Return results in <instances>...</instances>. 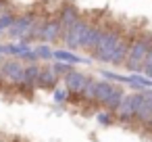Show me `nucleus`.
Segmentation results:
<instances>
[{
	"label": "nucleus",
	"mask_w": 152,
	"mask_h": 142,
	"mask_svg": "<svg viewBox=\"0 0 152 142\" xmlns=\"http://www.w3.org/2000/svg\"><path fill=\"white\" fill-rule=\"evenodd\" d=\"M150 44H152V36H140V38L131 40L129 54H127V61H125V65H127L129 71L140 73V69H144V61H146Z\"/></svg>",
	"instance_id": "obj_1"
},
{
	"label": "nucleus",
	"mask_w": 152,
	"mask_h": 142,
	"mask_svg": "<svg viewBox=\"0 0 152 142\" xmlns=\"http://www.w3.org/2000/svg\"><path fill=\"white\" fill-rule=\"evenodd\" d=\"M119 40H121L119 29H104V34L100 36L98 46H96V48H94V52H92V54H94V59H96V61H100V63H110L113 52H115V48H117Z\"/></svg>",
	"instance_id": "obj_2"
},
{
	"label": "nucleus",
	"mask_w": 152,
	"mask_h": 142,
	"mask_svg": "<svg viewBox=\"0 0 152 142\" xmlns=\"http://www.w3.org/2000/svg\"><path fill=\"white\" fill-rule=\"evenodd\" d=\"M23 73H25V65L11 59V61H4L0 65V77H4L7 82L15 84V86H21L23 84Z\"/></svg>",
	"instance_id": "obj_3"
},
{
	"label": "nucleus",
	"mask_w": 152,
	"mask_h": 142,
	"mask_svg": "<svg viewBox=\"0 0 152 142\" xmlns=\"http://www.w3.org/2000/svg\"><path fill=\"white\" fill-rule=\"evenodd\" d=\"M90 27V23H86V21H75L69 29H65L63 32V40H65V44H67V48H71V50H75V48H79V44H81V38H83V34H86V29Z\"/></svg>",
	"instance_id": "obj_4"
},
{
	"label": "nucleus",
	"mask_w": 152,
	"mask_h": 142,
	"mask_svg": "<svg viewBox=\"0 0 152 142\" xmlns=\"http://www.w3.org/2000/svg\"><path fill=\"white\" fill-rule=\"evenodd\" d=\"M63 79H65V88L69 90V94H79L81 88H83L86 82H88V75H83V73L77 71V69H73V71H69Z\"/></svg>",
	"instance_id": "obj_5"
},
{
	"label": "nucleus",
	"mask_w": 152,
	"mask_h": 142,
	"mask_svg": "<svg viewBox=\"0 0 152 142\" xmlns=\"http://www.w3.org/2000/svg\"><path fill=\"white\" fill-rule=\"evenodd\" d=\"M115 113H117V119H119L121 123H129V121H133V117H135L133 94H125L123 100H121V104H119V109H117Z\"/></svg>",
	"instance_id": "obj_6"
},
{
	"label": "nucleus",
	"mask_w": 152,
	"mask_h": 142,
	"mask_svg": "<svg viewBox=\"0 0 152 142\" xmlns=\"http://www.w3.org/2000/svg\"><path fill=\"white\" fill-rule=\"evenodd\" d=\"M102 34H104V29H102V27L90 25V27L86 29L83 38H81V44H79V48H86V50L94 52V48L98 46V42H100V36H102Z\"/></svg>",
	"instance_id": "obj_7"
},
{
	"label": "nucleus",
	"mask_w": 152,
	"mask_h": 142,
	"mask_svg": "<svg viewBox=\"0 0 152 142\" xmlns=\"http://www.w3.org/2000/svg\"><path fill=\"white\" fill-rule=\"evenodd\" d=\"M61 36H63V27H61L58 21L52 19V21H46V23H44L40 40H44V42H56Z\"/></svg>",
	"instance_id": "obj_8"
},
{
	"label": "nucleus",
	"mask_w": 152,
	"mask_h": 142,
	"mask_svg": "<svg viewBox=\"0 0 152 142\" xmlns=\"http://www.w3.org/2000/svg\"><path fill=\"white\" fill-rule=\"evenodd\" d=\"M40 65H36V63H31V65H25V73H23V84H21V88H25V90H29V88H36L38 86V77H40Z\"/></svg>",
	"instance_id": "obj_9"
},
{
	"label": "nucleus",
	"mask_w": 152,
	"mask_h": 142,
	"mask_svg": "<svg viewBox=\"0 0 152 142\" xmlns=\"http://www.w3.org/2000/svg\"><path fill=\"white\" fill-rule=\"evenodd\" d=\"M129 44H131V40H127V38H121L119 40V44H117V48L113 52V59H110L113 65H125L127 54H129Z\"/></svg>",
	"instance_id": "obj_10"
},
{
	"label": "nucleus",
	"mask_w": 152,
	"mask_h": 142,
	"mask_svg": "<svg viewBox=\"0 0 152 142\" xmlns=\"http://www.w3.org/2000/svg\"><path fill=\"white\" fill-rule=\"evenodd\" d=\"M58 79H61V77H58L50 67H42V69H40V77H38V86H40V88H56Z\"/></svg>",
	"instance_id": "obj_11"
},
{
	"label": "nucleus",
	"mask_w": 152,
	"mask_h": 142,
	"mask_svg": "<svg viewBox=\"0 0 152 142\" xmlns=\"http://www.w3.org/2000/svg\"><path fill=\"white\" fill-rule=\"evenodd\" d=\"M113 88H115V86H113L108 79H100V82H96V94H94V102L104 104V102H106V98L110 96Z\"/></svg>",
	"instance_id": "obj_12"
},
{
	"label": "nucleus",
	"mask_w": 152,
	"mask_h": 142,
	"mask_svg": "<svg viewBox=\"0 0 152 142\" xmlns=\"http://www.w3.org/2000/svg\"><path fill=\"white\" fill-rule=\"evenodd\" d=\"M31 25H34V17H21V19H17L15 25L11 27V36H15V38L27 36V32L31 29Z\"/></svg>",
	"instance_id": "obj_13"
},
{
	"label": "nucleus",
	"mask_w": 152,
	"mask_h": 142,
	"mask_svg": "<svg viewBox=\"0 0 152 142\" xmlns=\"http://www.w3.org/2000/svg\"><path fill=\"white\" fill-rule=\"evenodd\" d=\"M75 21H79V15H77V9L75 7H65L63 11H61V19H58V23H61V27H65V29H69Z\"/></svg>",
	"instance_id": "obj_14"
},
{
	"label": "nucleus",
	"mask_w": 152,
	"mask_h": 142,
	"mask_svg": "<svg viewBox=\"0 0 152 142\" xmlns=\"http://www.w3.org/2000/svg\"><path fill=\"white\" fill-rule=\"evenodd\" d=\"M52 57H54L56 61H61V63H69V65H77V63H83V61H86V59L73 54L71 50H54Z\"/></svg>",
	"instance_id": "obj_15"
},
{
	"label": "nucleus",
	"mask_w": 152,
	"mask_h": 142,
	"mask_svg": "<svg viewBox=\"0 0 152 142\" xmlns=\"http://www.w3.org/2000/svg\"><path fill=\"white\" fill-rule=\"evenodd\" d=\"M123 90L121 88H113V92H110V96L106 98V102H104V107H106V111H110V113H115L117 109H119V104H121V100H123Z\"/></svg>",
	"instance_id": "obj_16"
},
{
	"label": "nucleus",
	"mask_w": 152,
	"mask_h": 142,
	"mask_svg": "<svg viewBox=\"0 0 152 142\" xmlns=\"http://www.w3.org/2000/svg\"><path fill=\"white\" fill-rule=\"evenodd\" d=\"M94 94H96V79H90V77H88V82H86V86L81 88L79 96H81L83 100H88V102H94Z\"/></svg>",
	"instance_id": "obj_17"
},
{
	"label": "nucleus",
	"mask_w": 152,
	"mask_h": 142,
	"mask_svg": "<svg viewBox=\"0 0 152 142\" xmlns=\"http://www.w3.org/2000/svg\"><path fill=\"white\" fill-rule=\"evenodd\" d=\"M50 69H52V71H54V73H56L58 77H65V75H67L69 71H73V65H69V63H61V61H56V63H54V65H52Z\"/></svg>",
	"instance_id": "obj_18"
},
{
	"label": "nucleus",
	"mask_w": 152,
	"mask_h": 142,
	"mask_svg": "<svg viewBox=\"0 0 152 142\" xmlns=\"http://www.w3.org/2000/svg\"><path fill=\"white\" fill-rule=\"evenodd\" d=\"M104 79L108 82H123V84H129V75H121V73H113V71H102Z\"/></svg>",
	"instance_id": "obj_19"
},
{
	"label": "nucleus",
	"mask_w": 152,
	"mask_h": 142,
	"mask_svg": "<svg viewBox=\"0 0 152 142\" xmlns=\"http://www.w3.org/2000/svg\"><path fill=\"white\" fill-rule=\"evenodd\" d=\"M54 100H56L58 104L67 102V100H69V90H67V88H54Z\"/></svg>",
	"instance_id": "obj_20"
},
{
	"label": "nucleus",
	"mask_w": 152,
	"mask_h": 142,
	"mask_svg": "<svg viewBox=\"0 0 152 142\" xmlns=\"http://www.w3.org/2000/svg\"><path fill=\"white\" fill-rule=\"evenodd\" d=\"M96 119H98L100 125H110V123H113V113H110V111H100V113L96 115Z\"/></svg>",
	"instance_id": "obj_21"
},
{
	"label": "nucleus",
	"mask_w": 152,
	"mask_h": 142,
	"mask_svg": "<svg viewBox=\"0 0 152 142\" xmlns=\"http://www.w3.org/2000/svg\"><path fill=\"white\" fill-rule=\"evenodd\" d=\"M36 54H38V59H44V61H46V59H52V50H50L48 46H44V44H42V46H38Z\"/></svg>",
	"instance_id": "obj_22"
},
{
	"label": "nucleus",
	"mask_w": 152,
	"mask_h": 142,
	"mask_svg": "<svg viewBox=\"0 0 152 142\" xmlns=\"http://www.w3.org/2000/svg\"><path fill=\"white\" fill-rule=\"evenodd\" d=\"M144 67H152V44H150V48H148V54H146Z\"/></svg>",
	"instance_id": "obj_23"
},
{
	"label": "nucleus",
	"mask_w": 152,
	"mask_h": 142,
	"mask_svg": "<svg viewBox=\"0 0 152 142\" xmlns=\"http://www.w3.org/2000/svg\"><path fill=\"white\" fill-rule=\"evenodd\" d=\"M144 73H146V77L152 79V67H144Z\"/></svg>",
	"instance_id": "obj_24"
},
{
	"label": "nucleus",
	"mask_w": 152,
	"mask_h": 142,
	"mask_svg": "<svg viewBox=\"0 0 152 142\" xmlns=\"http://www.w3.org/2000/svg\"><path fill=\"white\" fill-rule=\"evenodd\" d=\"M150 127H152V121H150Z\"/></svg>",
	"instance_id": "obj_25"
}]
</instances>
